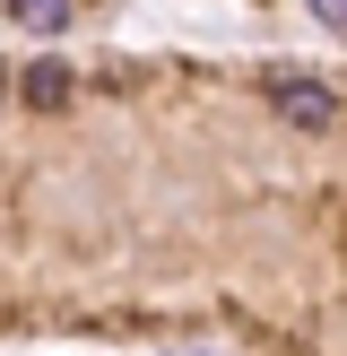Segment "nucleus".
Here are the masks:
<instances>
[{
  "label": "nucleus",
  "mask_w": 347,
  "mask_h": 356,
  "mask_svg": "<svg viewBox=\"0 0 347 356\" xmlns=\"http://www.w3.org/2000/svg\"><path fill=\"white\" fill-rule=\"evenodd\" d=\"M304 9H312V17H321V26H330V35H347V0H304Z\"/></svg>",
  "instance_id": "20e7f679"
},
{
  "label": "nucleus",
  "mask_w": 347,
  "mask_h": 356,
  "mask_svg": "<svg viewBox=\"0 0 347 356\" xmlns=\"http://www.w3.org/2000/svg\"><path fill=\"white\" fill-rule=\"evenodd\" d=\"M269 104L287 131H330L339 122V87L330 79H269Z\"/></svg>",
  "instance_id": "f257e3e1"
},
{
  "label": "nucleus",
  "mask_w": 347,
  "mask_h": 356,
  "mask_svg": "<svg viewBox=\"0 0 347 356\" xmlns=\"http://www.w3.org/2000/svg\"><path fill=\"white\" fill-rule=\"evenodd\" d=\"M69 87H78V79H69L61 61H35V70H17V79H9V96H26L35 113H61V104H69Z\"/></svg>",
  "instance_id": "f03ea898"
},
{
  "label": "nucleus",
  "mask_w": 347,
  "mask_h": 356,
  "mask_svg": "<svg viewBox=\"0 0 347 356\" xmlns=\"http://www.w3.org/2000/svg\"><path fill=\"white\" fill-rule=\"evenodd\" d=\"M0 104H9V61H0Z\"/></svg>",
  "instance_id": "39448f33"
},
{
  "label": "nucleus",
  "mask_w": 347,
  "mask_h": 356,
  "mask_svg": "<svg viewBox=\"0 0 347 356\" xmlns=\"http://www.w3.org/2000/svg\"><path fill=\"white\" fill-rule=\"evenodd\" d=\"M9 17H17L26 35H61V26H69V0H9Z\"/></svg>",
  "instance_id": "7ed1b4c3"
}]
</instances>
